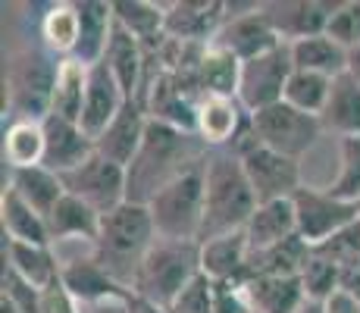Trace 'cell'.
Here are the masks:
<instances>
[{"label":"cell","mask_w":360,"mask_h":313,"mask_svg":"<svg viewBox=\"0 0 360 313\" xmlns=\"http://www.w3.org/2000/svg\"><path fill=\"white\" fill-rule=\"evenodd\" d=\"M213 44L229 51L232 57H238L241 63H248V60H257L263 53L276 51V47H282L285 41L279 38V32H276L273 23L266 19L263 4H254L248 13H229V19H226V25L219 29Z\"/></svg>","instance_id":"cell-12"},{"label":"cell","mask_w":360,"mask_h":313,"mask_svg":"<svg viewBox=\"0 0 360 313\" xmlns=\"http://www.w3.org/2000/svg\"><path fill=\"white\" fill-rule=\"evenodd\" d=\"M248 120L251 113L238 103V97H200L198 101V138L210 151H229Z\"/></svg>","instance_id":"cell-18"},{"label":"cell","mask_w":360,"mask_h":313,"mask_svg":"<svg viewBox=\"0 0 360 313\" xmlns=\"http://www.w3.org/2000/svg\"><path fill=\"white\" fill-rule=\"evenodd\" d=\"M207 154H210V148L200 141L195 132H182L150 120L141 151H138V157L126 170L129 200L148 207L166 185H172L188 170L204 163Z\"/></svg>","instance_id":"cell-1"},{"label":"cell","mask_w":360,"mask_h":313,"mask_svg":"<svg viewBox=\"0 0 360 313\" xmlns=\"http://www.w3.org/2000/svg\"><path fill=\"white\" fill-rule=\"evenodd\" d=\"M348 75L360 85V47L354 51H348Z\"/></svg>","instance_id":"cell-46"},{"label":"cell","mask_w":360,"mask_h":313,"mask_svg":"<svg viewBox=\"0 0 360 313\" xmlns=\"http://www.w3.org/2000/svg\"><path fill=\"white\" fill-rule=\"evenodd\" d=\"M113 16L141 44L160 41L166 34V6L150 0H113Z\"/></svg>","instance_id":"cell-37"},{"label":"cell","mask_w":360,"mask_h":313,"mask_svg":"<svg viewBox=\"0 0 360 313\" xmlns=\"http://www.w3.org/2000/svg\"><path fill=\"white\" fill-rule=\"evenodd\" d=\"M329 191L342 200L360 204V135L342 138L338 144V176L332 179Z\"/></svg>","instance_id":"cell-40"},{"label":"cell","mask_w":360,"mask_h":313,"mask_svg":"<svg viewBox=\"0 0 360 313\" xmlns=\"http://www.w3.org/2000/svg\"><path fill=\"white\" fill-rule=\"evenodd\" d=\"M41 313H82V304L69 295L60 276L47 288H41Z\"/></svg>","instance_id":"cell-43"},{"label":"cell","mask_w":360,"mask_h":313,"mask_svg":"<svg viewBox=\"0 0 360 313\" xmlns=\"http://www.w3.org/2000/svg\"><path fill=\"white\" fill-rule=\"evenodd\" d=\"M103 63H107V69L113 72V79L120 82L122 94H126L129 101H138L141 85H144V44L131 32L122 29L120 23L113 25Z\"/></svg>","instance_id":"cell-22"},{"label":"cell","mask_w":360,"mask_h":313,"mask_svg":"<svg viewBox=\"0 0 360 313\" xmlns=\"http://www.w3.org/2000/svg\"><path fill=\"white\" fill-rule=\"evenodd\" d=\"M323 34H329L345 51L360 47V0H342V4H335Z\"/></svg>","instance_id":"cell-41"},{"label":"cell","mask_w":360,"mask_h":313,"mask_svg":"<svg viewBox=\"0 0 360 313\" xmlns=\"http://www.w3.org/2000/svg\"><path fill=\"white\" fill-rule=\"evenodd\" d=\"M88 313H129V310L126 301H110V304H94V307H88Z\"/></svg>","instance_id":"cell-45"},{"label":"cell","mask_w":360,"mask_h":313,"mask_svg":"<svg viewBox=\"0 0 360 313\" xmlns=\"http://www.w3.org/2000/svg\"><path fill=\"white\" fill-rule=\"evenodd\" d=\"M88 75L91 66L79 63L75 57L60 60L57 85H53V101L51 113L69 122H82V110H85V94H88Z\"/></svg>","instance_id":"cell-31"},{"label":"cell","mask_w":360,"mask_h":313,"mask_svg":"<svg viewBox=\"0 0 360 313\" xmlns=\"http://www.w3.org/2000/svg\"><path fill=\"white\" fill-rule=\"evenodd\" d=\"M154 241H157V229L154 219H150V210L144 204L126 200L113 213L101 217V232L91 245V257L120 285L131 288Z\"/></svg>","instance_id":"cell-3"},{"label":"cell","mask_w":360,"mask_h":313,"mask_svg":"<svg viewBox=\"0 0 360 313\" xmlns=\"http://www.w3.org/2000/svg\"><path fill=\"white\" fill-rule=\"evenodd\" d=\"M148 125H150L148 107H144L141 101H126L120 116L94 138V151H98L101 157H107L110 163L129 170L131 160L138 157V151H141V144H144Z\"/></svg>","instance_id":"cell-14"},{"label":"cell","mask_w":360,"mask_h":313,"mask_svg":"<svg viewBox=\"0 0 360 313\" xmlns=\"http://www.w3.org/2000/svg\"><path fill=\"white\" fill-rule=\"evenodd\" d=\"M301 313H323V304H314V301H307L304 304V310Z\"/></svg>","instance_id":"cell-47"},{"label":"cell","mask_w":360,"mask_h":313,"mask_svg":"<svg viewBox=\"0 0 360 313\" xmlns=\"http://www.w3.org/2000/svg\"><path fill=\"white\" fill-rule=\"evenodd\" d=\"M204 166L207 160L195 170H188L182 179H176L172 185H166L148 204L157 238H172V241L200 238V226H204Z\"/></svg>","instance_id":"cell-7"},{"label":"cell","mask_w":360,"mask_h":313,"mask_svg":"<svg viewBox=\"0 0 360 313\" xmlns=\"http://www.w3.org/2000/svg\"><path fill=\"white\" fill-rule=\"evenodd\" d=\"M10 188L25 200V204H32L41 217H47V213L60 204V198L66 194L63 179H60L57 172H51L47 166H32V170L13 172Z\"/></svg>","instance_id":"cell-36"},{"label":"cell","mask_w":360,"mask_h":313,"mask_svg":"<svg viewBox=\"0 0 360 313\" xmlns=\"http://www.w3.org/2000/svg\"><path fill=\"white\" fill-rule=\"evenodd\" d=\"M301 285H304L307 301L326 304L329 298L342 288V267H338V263H332V260H326V257H320L314 250V254H310V260H307V267L301 269Z\"/></svg>","instance_id":"cell-39"},{"label":"cell","mask_w":360,"mask_h":313,"mask_svg":"<svg viewBox=\"0 0 360 313\" xmlns=\"http://www.w3.org/2000/svg\"><path fill=\"white\" fill-rule=\"evenodd\" d=\"M0 226H4L6 241H19V245H51L47 235V219L25 204L10 185L0 191Z\"/></svg>","instance_id":"cell-25"},{"label":"cell","mask_w":360,"mask_h":313,"mask_svg":"<svg viewBox=\"0 0 360 313\" xmlns=\"http://www.w3.org/2000/svg\"><path fill=\"white\" fill-rule=\"evenodd\" d=\"M4 160L13 172L44 163V125L32 120H10L4 129Z\"/></svg>","instance_id":"cell-33"},{"label":"cell","mask_w":360,"mask_h":313,"mask_svg":"<svg viewBox=\"0 0 360 313\" xmlns=\"http://www.w3.org/2000/svg\"><path fill=\"white\" fill-rule=\"evenodd\" d=\"M254 313H301L307 304L301 276H257L245 285Z\"/></svg>","instance_id":"cell-24"},{"label":"cell","mask_w":360,"mask_h":313,"mask_svg":"<svg viewBox=\"0 0 360 313\" xmlns=\"http://www.w3.org/2000/svg\"><path fill=\"white\" fill-rule=\"evenodd\" d=\"M223 0H176L166 4V34L182 44H213L226 25Z\"/></svg>","instance_id":"cell-13"},{"label":"cell","mask_w":360,"mask_h":313,"mask_svg":"<svg viewBox=\"0 0 360 313\" xmlns=\"http://www.w3.org/2000/svg\"><path fill=\"white\" fill-rule=\"evenodd\" d=\"M129 97L122 94L120 82L113 79V72L107 69V63H98L91 66V75H88V94H85V110H82V129L88 132L91 138H98L110 122L120 116L122 103Z\"/></svg>","instance_id":"cell-20"},{"label":"cell","mask_w":360,"mask_h":313,"mask_svg":"<svg viewBox=\"0 0 360 313\" xmlns=\"http://www.w3.org/2000/svg\"><path fill=\"white\" fill-rule=\"evenodd\" d=\"M47 235H51V245L66 238H85L88 245H94L101 232V213L91 210L85 200L72 198V194H63L60 204L47 213Z\"/></svg>","instance_id":"cell-28"},{"label":"cell","mask_w":360,"mask_h":313,"mask_svg":"<svg viewBox=\"0 0 360 313\" xmlns=\"http://www.w3.org/2000/svg\"><path fill=\"white\" fill-rule=\"evenodd\" d=\"M60 279H63L69 295H72L82 307H94V304H110V301H126V298L131 295V288L116 282L91 254L66 260L63 269H60Z\"/></svg>","instance_id":"cell-16"},{"label":"cell","mask_w":360,"mask_h":313,"mask_svg":"<svg viewBox=\"0 0 360 313\" xmlns=\"http://www.w3.org/2000/svg\"><path fill=\"white\" fill-rule=\"evenodd\" d=\"M254 132H257L260 144L279 151V154L292 157L301 163L304 154L314 151V144L320 141L323 135V122L320 116H310L295 110L292 103H276V107H266L260 113H251Z\"/></svg>","instance_id":"cell-9"},{"label":"cell","mask_w":360,"mask_h":313,"mask_svg":"<svg viewBox=\"0 0 360 313\" xmlns=\"http://www.w3.org/2000/svg\"><path fill=\"white\" fill-rule=\"evenodd\" d=\"M138 101L148 107V116L154 122L172 125V129H182V132H195L198 135V101L185 94L172 82V75L163 72L157 82H150V88L141 91Z\"/></svg>","instance_id":"cell-19"},{"label":"cell","mask_w":360,"mask_h":313,"mask_svg":"<svg viewBox=\"0 0 360 313\" xmlns=\"http://www.w3.org/2000/svg\"><path fill=\"white\" fill-rule=\"evenodd\" d=\"M292 204H295V217H297V235L310 248L326 245L338 232H345L354 222H360V204L335 198L329 188L301 185L295 191Z\"/></svg>","instance_id":"cell-8"},{"label":"cell","mask_w":360,"mask_h":313,"mask_svg":"<svg viewBox=\"0 0 360 313\" xmlns=\"http://www.w3.org/2000/svg\"><path fill=\"white\" fill-rule=\"evenodd\" d=\"M329 91H332V79L320 72H307V69H295L285 88V103H292L301 113L320 116L329 101Z\"/></svg>","instance_id":"cell-38"},{"label":"cell","mask_w":360,"mask_h":313,"mask_svg":"<svg viewBox=\"0 0 360 313\" xmlns=\"http://www.w3.org/2000/svg\"><path fill=\"white\" fill-rule=\"evenodd\" d=\"M213 313H254L245 285L213 282Z\"/></svg>","instance_id":"cell-42"},{"label":"cell","mask_w":360,"mask_h":313,"mask_svg":"<svg viewBox=\"0 0 360 313\" xmlns=\"http://www.w3.org/2000/svg\"><path fill=\"white\" fill-rule=\"evenodd\" d=\"M260 200L245 176V166L232 151H210L204 166V226L200 245L223 238L232 232H245Z\"/></svg>","instance_id":"cell-2"},{"label":"cell","mask_w":360,"mask_h":313,"mask_svg":"<svg viewBox=\"0 0 360 313\" xmlns=\"http://www.w3.org/2000/svg\"><path fill=\"white\" fill-rule=\"evenodd\" d=\"M79 6V47H75V60L85 66H98L107 53L110 34H113L116 16H113V0H82Z\"/></svg>","instance_id":"cell-23"},{"label":"cell","mask_w":360,"mask_h":313,"mask_svg":"<svg viewBox=\"0 0 360 313\" xmlns=\"http://www.w3.org/2000/svg\"><path fill=\"white\" fill-rule=\"evenodd\" d=\"M241 60L217 44H207L198 66V91L200 97H238Z\"/></svg>","instance_id":"cell-30"},{"label":"cell","mask_w":360,"mask_h":313,"mask_svg":"<svg viewBox=\"0 0 360 313\" xmlns=\"http://www.w3.org/2000/svg\"><path fill=\"white\" fill-rule=\"evenodd\" d=\"M335 4L329 0H285V4H263V13L279 32L285 44H295L301 38H314L323 34L329 25V16Z\"/></svg>","instance_id":"cell-17"},{"label":"cell","mask_w":360,"mask_h":313,"mask_svg":"<svg viewBox=\"0 0 360 313\" xmlns=\"http://www.w3.org/2000/svg\"><path fill=\"white\" fill-rule=\"evenodd\" d=\"M4 267L34 288H47L60 276L63 263L53 254V245H19L4 238Z\"/></svg>","instance_id":"cell-27"},{"label":"cell","mask_w":360,"mask_h":313,"mask_svg":"<svg viewBox=\"0 0 360 313\" xmlns=\"http://www.w3.org/2000/svg\"><path fill=\"white\" fill-rule=\"evenodd\" d=\"M232 154L241 160L245 166V176L251 182L254 194H257L260 204H269V200H288L295 198V191L301 188V163L279 151L260 144L257 132H254V122L248 120V125L241 129V135L232 141Z\"/></svg>","instance_id":"cell-6"},{"label":"cell","mask_w":360,"mask_h":313,"mask_svg":"<svg viewBox=\"0 0 360 313\" xmlns=\"http://www.w3.org/2000/svg\"><path fill=\"white\" fill-rule=\"evenodd\" d=\"M245 235H248V248L251 250H266L273 245H282V241L295 238L297 235V217H295L292 198L260 204L257 213H254L251 222H248Z\"/></svg>","instance_id":"cell-26"},{"label":"cell","mask_w":360,"mask_h":313,"mask_svg":"<svg viewBox=\"0 0 360 313\" xmlns=\"http://www.w3.org/2000/svg\"><path fill=\"white\" fill-rule=\"evenodd\" d=\"M248 235L245 232H232L223 238H213L207 245H200V273L210 282H238L248 285L251 273H248Z\"/></svg>","instance_id":"cell-21"},{"label":"cell","mask_w":360,"mask_h":313,"mask_svg":"<svg viewBox=\"0 0 360 313\" xmlns=\"http://www.w3.org/2000/svg\"><path fill=\"white\" fill-rule=\"evenodd\" d=\"M41 38H44V47L53 57H75V47H79V6L69 4V0L47 6V13L41 16Z\"/></svg>","instance_id":"cell-35"},{"label":"cell","mask_w":360,"mask_h":313,"mask_svg":"<svg viewBox=\"0 0 360 313\" xmlns=\"http://www.w3.org/2000/svg\"><path fill=\"white\" fill-rule=\"evenodd\" d=\"M63 179V188L66 194L72 198L85 200L91 210H98L101 217L113 213L116 207H122L129 200V179H126V170L116 163H110L107 157L94 154L88 157L79 170L66 172Z\"/></svg>","instance_id":"cell-11"},{"label":"cell","mask_w":360,"mask_h":313,"mask_svg":"<svg viewBox=\"0 0 360 313\" xmlns=\"http://www.w3.org/2000/svg\"><path fill=\"white\" fill-rule=\"evenodd\" d=\"M310 254H314V248H310L301 235H295V238L282 241V245H273L266 250H251V257H248V273H251V279H257V276H301Z\"/></svg>","instance_id":"cell-32"},{"label":"cell","mask_w":360,"mask_h":313,"mask_svg":"<svg viewBox=\"0 0 360 313\" xmlns=\"http://www.w3.org/2000/svg\"><path fill=\"white\" fill-rule=\"evenodd\" d=\"M200 276V245L198 241H172V238H157L144 257L141 269L135 276V291L138 298L157 304L160 310H169L176 298L188 288Z\"/></svg>","instance_id":"cell-4"},{"label":"cell","mask_w":360,"mask_h":313,"mask_svg":"<svg viewBox=\"0 0 360 313\" xmlns=\"http://www.w3.org/2000/svg\"><path fill=\"white\" fill-rule=\"evenodd\" d=\"M323 313H360V301L351 295V291L338 288L335 295H332L329 301L323 304Z\"/></svg>","instance_id":"cell-44"},{"label":"cell","mask_w":360,"mask_h":313,"mask_svg":"<svg viewBox=\"0 0 360 313\" xmlns=\"http://www.w3.org/2000/svg\"><path fill=\"white\" fill-rule=\"evenodd\" d=\"M44 163L51 172L57 176H66V172L79 170L88 157H94V138L82 129L79 122L60 120V116H47L44 122Z\"/></svg>","instance_id":"cell-15"},{"label":"cell","mask_w":360,"mask_h":313,"mask_svg":"<svg viewBox=\"0 0 360 313\" xmlns=\"http://www.w3.org/2000/svg\"><path fill=\"white\" fill-rule=\"evenodd\" d=\"M292 47L295 69H307V72H320L326 79H338L348 72V51L338 47L329 34H314V38H301Z\"/></svg>","instance_id":"cell-34"},{"label":"cell","mask_w":360,"mask_h":313,"mask_svg":"<svg viewBox=\"0 0 360 313\" xmlns=\"http://www.w3.org/2000/svg\"><path fill=\"white\" fill-rule=\"evenodd\" d=\"M60 57L47 47H22L6 63V107L13 120L44 122L51 116L53 85H57Z\"/></svg>","instance_id":"cell-5"},{"label":"cell","mask_w":360,"mask_h":313,"mask_svg":"<svg viewBox=\"0 0 360 313\" xmlns=\"http://www.w3.org/2000/svg\"><path fill=\"white\" fill-rule=\"evenodd\" d=\"M323 132H332L338 138L360 135V85L348 72L332 79L329 101L320 113Z\"/></svg>","instance_id":"cell-29"},{"label":"cell","mask_w":360,"mask_h":313,"mask_svg":"<svg viewBox=\"0 0 360 313\" xmlns=\"http://www.w3.org/2000/svg\"><path fill=\"white\" fill-rule=\"evenodd\" d=\"M292 72H295V60H292V47L288 44L276 47V51L263 53L257 60L241 63L238 103L248 113H260V110L282 103Z\"/></svg>","instance_id":"cell-10"}]
</instances>
